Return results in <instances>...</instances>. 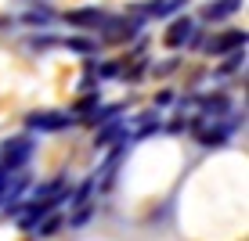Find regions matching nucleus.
Masks as SVG:
<instances>
[{"label": "nucleus", "instance_id": "obj_1", "mask_svg": "<svg viewBox=\"0 0 249 241\" xmlns=\"http://www.w3.org/2000/svg\"><path fill=\"white\" fill-rule=\"evenodd\" d=\"M29 155H33V137H11L0 151V162H4L0 169H22L29 162Z\"/></svg>", "mask_w": 249, "mask_h": 241}, {"label": "nucleus", "instance_id": "obj_12", "mask_svg": "<svg viewBox=\"0 0 249 241\" xmlns=\"http://www.w3.org/2000/svg\"><path fill=\"white\" fill-rule=\"evenodd\" d=\"M152 130H159V115L156 112H144L141 115V137H148Z\"/></svg>", "mask_w": 249, "mask_h": 241}, {"label": "nucleus", "instance_id": "obj_15", "mask_svg": "<svg viewBox=\"0 0 249 241\" xmlns=\"http://www.w3.org/2000/svg\"><path fill=\"white\" fill-rule=\"evenodd\" d=\"M51 44H58V40L47 36V32H44V36H33V40H29V47H36V50H47Z\"/></svg>", "mask_w": 249, "mask_h": 241}, {"label": "nucleus", "instance_id": "obj_9", "mask_svg": "<svg viewBox=\"0 0 249 241\" xmlns=\"http://www.w3.org/2000/svg\"><path fill=\"white\" fill-rule=\"evenodd\" d=\"M242 65H246V47H242V50H231V58H228L224 65H220V76H231V72H238Z\"/></svg>", "mask_w": 249, "mask_h": 241}, {"label": "nucleus", "instance_id": "obj_14", "mask_svg": "<svg viewBox=\"0 0 249 241\" xmlns=\"http://www.w3.org/2000/svg\"><path fill=\"white\" fill-rule=\"evenodd\" d=\"M98 108V94H90V97H83L80 105H76V112H80V115H87V112H94Z\"/></svg>", "mask_w": 249, "mask_h": 241}, {"label": "nucleus", "instance_id": "obj_5", "mask_svg": "<svg viewBox=\"0 0 249 241\" xmlns=\"http://www.w3.org/2000/svg\"><path fill=\"white\" fill-rule=\"evenodd\" d=\"M195 36V18H188V15H181V18H174L170 22V29H166V47H188V40Z\"/></svg>", "mask_w": 249, "mask_h": 241}, {"label": "nucleus", "instance_id": "obj_7", "mask_svg": "<svg viewBox=\"0 0 249 241\" xmlns=\"http://www.w3.org/2000/svg\"><path fill=\"white\" fill-rule=\"evenodd\" d=\"M62 47L76 50V54H94V50H98V44H94L90 36H69V40H62Z\"/></svg>", "mask_w": 249, "mask_h": 241}, {"label": "nucleus", "instance_id": "obj_16", "mask_svg": "<svg viewBox=\"0 0 249 241\" xmlns=\"http://www.w3.org/2000/svg\"><path fill=\"white\" fill-rule=\"evenodd\" d=\"M36 227H40V238L54 234V230H58V216H51V220H44V223H36Z\"/></svg>", "mask_w": 249, "mask_h": 241}, {"label": "nucleus", "instance_id": "obj_17", "mask_svg": "<svg viewBox=\"0 0 249 241\" xmlns=\"http://www.w3.org/2000/svg\"><path fill=\"white\" fill-rule=\"evenodd\" d=\"M101 76H105V80H116V76H119V65H116V62L101 65Z\"/></svg>", "mask_w": 249, "mask_h": 241}, {"label": "nucleus", "instance_id": "obj_2", "mask_svg": "<svg viewBox=\"0 0 249 241\" xmlns=\"http://www.w3.org/2000/svg\"><path fill=\"white\" fill-rule=\"evenodd\" d=\"M69 123H72V119H69L65 112H33V115H25V126H29V130H40V133H58V130H65Z\"/></svg>", "mask_w": 249, "mask_h": 241}, {"label": "nucleus", "instance_id": "obj_6", "mask_svg": "<svg viewBox=\"0 0 249 241\" xmlns=\"http://www.w3.org/2000/svg\"><path fill=\"white\" fill-rule=\"evenodd\" d=\"M242 7V0H210V4L199 11V18L202 22H224V18H231V15Z\"/></svg>", "mask_w": 249, "mask_h": 241}, {"label": "nucleus", "instance_id": "obj_4", "mask_svg": "<svg viewBox=\"0 0 249 241\" xmlns=\"http://www.w3.org/2000/svg\"><path fill=\"white\" fill-rule=\"evenodd\" d=\"M242 47H246V29H228L206 44L210 54H231V50H242Z\"/></svg>", "mask_w": 249, "mask_h": 241}, {"label": "nucleus", "instance_id": "obj_10", "mask_svg": "<svg viewBox=\"0 0 249 241\" xmlns=\"http://www.w3.org/2000/svg\"><path fill=\"white\" fill-rule=\"evenodd\" d=\"M199 105H202V112H210V115H220V112H228V97L217 94V97H202Z\"/></svg>", "mask_w": 249, "mask_h": 241}, {"label": "nucleus", "instance_id": "obj_13", "mask_svg": "<svg viewBox=\"0 0 249 241\" xmlns=\"http://www.w3.org/2000/svg\"><path fill=\"white\" fill-rule=\"evenodd\" d=\"M119 130H123V126H119V123H108L105 130H101L98 137H94V141H98V144H108V141H116V137H119Z\"/></svg>", "mask_w": 249, "mask_h": 241}, {"label": "nucleus", "instance_id": "obj_11", "mask_svg": "<svg viewBox=\"0 0 249 241\" xmlns=\"http://www.w3.org/2000/svg\"><path fill=\"white\" fill-rule=\"evenodd\" d=\"M54 22V15L47 11V7H40V11H25V25H51Z\"/></svg>", "mask_w": 249, "mask_h": 241}, {"label": "nucleus", "instance_id": "obj_8", "mask_svg": "<svg viewBox=\"0 0 249 241\" xmlns=\"http://www.w3.org/2000/svg\"><path fill=\"white\" fill-rule=\"evenodd\" d=\"M228 130H231V123L228 126H217V130H213V126H210V130H199V141L202 144H224L228 141Z\"/></svg>", "mask_w": 249, "mask_h": 241}, {"label": "nucleus", "instance_id": "obj_3", "mask_svg": "<svg viewBox=\"0 0 249 241\" xmlns=\"http://www.w3.org/2000/svg\"><path fill=\"white\" fill-rule=\"evenodd\" d=\"M105 18H108V11H101V7H76V11L65 15V22L72 29H101Z\"/></svg>", "mask_w": 249, "mask_h": 241}]
</instances>
